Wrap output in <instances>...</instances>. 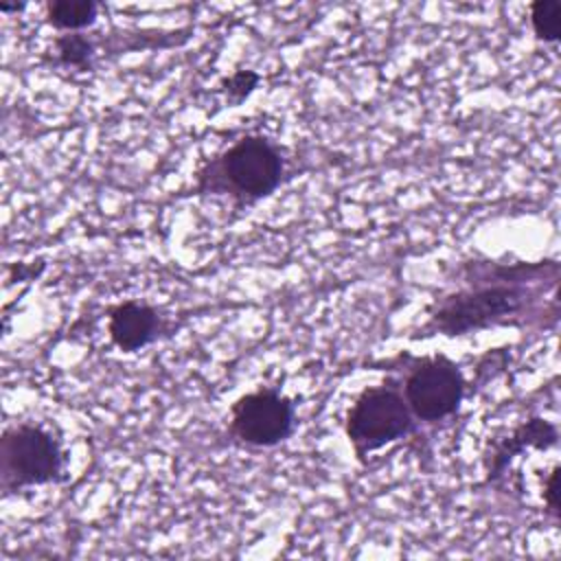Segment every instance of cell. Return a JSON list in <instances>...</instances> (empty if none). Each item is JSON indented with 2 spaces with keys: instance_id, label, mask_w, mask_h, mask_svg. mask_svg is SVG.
Here are the masks:
<instances>
[{
  "instance_id": "cell-3",
  "label": "cell",
  "mask_w": 561,
  "mask_h": 561,
  "mask_svg": "<svg viewBox=\"0 0 561 561\" xmlns=\"http://www.w3.org/2000/svg\"><path fill=\"white\" fill-rule=\"evenodd\" d=\"M416 430L419 421L403 399L399 377H386L377 386H366L344 419V434L359 462Z\"/></svg>"
},
{
  "instance_id": "cell-4",
  "label": "cell",
  "mask_w": 561,
  "mask_h": 561,
  "mask_svg": "<svg viewBox=\"0 0 561 561\" xmlns=\"http://www.w3.org/2000/svg\"><path fill=\"white\" fill-rule=\"evenodd\" d=\"M388 370H403L399 379L403 399L419 423H438L454 416L465 399L467 381L460 366L447 355H397Z\"/></svg>"
},
{
  "instance_id": "cell-8",
  "label": "cell",
  "mask_w": 561,
  "mask_h": 561,
  "mask_svg": "<svg viewBox=\"0 0 561 561\" xmlns=\"http://www.w3.org/2000/svg\"><path fill=\"white\" fill-rule=\"evenodd\" d=\"M557 425L546 419L535 416L517 425L508 436L495 440L491 451L484 456V482L489 484L497 480L508 467V462L524 449H550L557 445Z\"/></svg>"
},
{
  "instance_id": "cell-7",
  "label": "cell",
  "mask_w": 561,
  "mask_h": 561,
  "mask_svg": "<svg viewBox=\"0 0 561 561\" xmlns=\"http://www.w3.org/2000/svg\"><path fill=\"white\" fill-rule=\"evenodd\" d=\"M167 331L164 316L142 300H121L107 309V335L123 353H136Z\"/></svg>"
},
{
  "instance_id": "cell-11",
  "label": "cell",
  "mask_w": 561,
  "mask_h": 561,
  "mask_svg": "<svg viewBox=\"0 0 561 561\" xmlns=\"http://www.w3.org/2000/svg\"><path fill=\"white\" fill-rule=\"evenodd\" d=\"M530 28L543 44H554L561 35L559 0H537L530 4Z\"/></svg>"
},
{
  "instance_id": "cell-6",
  "label": "cell",
  "mask_w": 561,
  "mask_h": 561,
  "mask_svg": "<svg viewBox=\"0 0 561 561\" xmlns=\"http://www.w3.org/2000/svg\"><path fill=\"white\" fill-rule=\"evenodd\" d=\"M296 408L278 388L261 386L230 405V434L248 447H274L294 434Z\"/></svg>"
},
{
  "instance_id": "cell-5",
  "label": "cell",
  "mask_w": 561,
  "mask_h": 561,
  "mask_svg": "<svg viewBox=\"0 0 561 561\" xmlns=\"http://www.w3.org/2000/svg\"><path fill=\"white\" fill-rule=\"evenodd\" d=\"M66 480L61 440L46 427L22 421L0 438V489L4 495Z\"/></svg>"
},
{
  "instance_id": "cell-12",
  "label": "cell",
  "mask_w": 561,
  "mask_h": 561,
  "mask_svg": "<svg viewBox=\"0 0 561 561\" xmlns=\"http://www.w3.org/2000/svg\"><path fill=\"white\" fill-rule=\"evenodd\" d=\"M256 83L259 75L254 70H237L221 81V88L232 103H241L256 88Z\"/></svg>"
},
{
  "instance_id": "cell-10",
  "label": "cell",
  "mask_w": 561,
  "mask_h": 561,
  "mask_svg": "<svg viewBox=\"0 0 561 561\" xmlns=\"http://www.w3.org/2000/svg\"><path fill=\"white\" fill-rule=\"evenodd\" d=\"M57 61L66 68H75L79 72L90 70L94 61V44L83 33H64L55 39Z\"/></svg>"
},
{
  "instance_id": "cell-13",
  "label": "cell",
  "mask_w": 561,
  "mask_h": 561,
  "mask_svg": "<svg viewBox=\"0 0 561 561\" xmlns=\"http://www.w3.org/2000/svg\"><path fill=\"white\" fill-rule=\"evenodd\" d=\"M543 502L548 508V515L557 522L559 519V467L554 465L550 473L543 480Z\"/></svg>"
},
{
  "instance_id": "cell-2",
  "label": "cell",
  "mask_w": 561,
  "mask_h": 561,
  "mask_svg": "<svg viewBox=\"0 0 561 561\" xmlns=\"http://www.w3.org/2000/svg\"><path fill=\"white\" fill-rule=\"evenodd\" d=\"M283 175L280 147L263 134H245L197 169L195 193L228 197L234 206H252L270 197Z\"/></svg>"
},
{
  "instance_id": "cell-1",
  "label": "cell",
  "mask_w": 561,
  "mask_h": 561,
  "mask_svg": "<svg viewBox=\"0 0 561 561\" xmlns=\"http://www.w3.org/2000/svg\"><path fill=\"white\" fill-rule=\"evenodd\" d=\"M467 287L436 298L427 307V335H462L495 324H519L537 302L533 283L559 278L554 261L497 263L469 261L462 265Z\"/></svg>"
},
{
  "instance_id": "cell-9",
  "label": "cell",
  "mask_w": 561,
  "mask_h": 561,
  "mask_svg": "<svg viewBox=\"0 0 561 561\" xmlns=\"http://www.w3.org/2000/svg\"><path fill=\"white\" fill-rule=\"evenodd\" d=\"M99 4L92 0H53L46 4L48 24L64 33H79L96 22Z\"/></svg>"
}]
</instances>
